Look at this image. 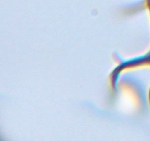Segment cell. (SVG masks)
I'll return each instance as SVG.
<instances>
[]
</instances>
